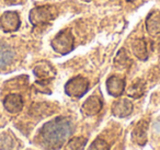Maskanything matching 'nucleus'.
<instances>
[{
    "label": "nucleus",
    "mask_w": 160,
    "mask_h": 150,
    "mask_svg": "<svg viewBox=\"0 0 160 150\" xmlns=\"http://www.w3.org/2000/svg\"><path fill=\"white\" fill-rule=\"evenodd\" d=\"M71 134L70 122L62 117L49 121L40 129L38 141L46 150H56L62 147Z\"/></svg>",
    "instance_id": "f257e3e1"
},
{
    "label": "nucleus",
    "mask_w": 160,
    "mask_h": 150,
    "mask_svg": "<svg viewBox=\"0 0 160 150\" xmlns=\"http://www.w3.org/2000/svg\"><path fill=\"white\" fill-rule=\"evenodd\" d=\"M52 47L56 53L62 55L70 53L73 49V35L69 29L60 31L52 41Z\"/></svg>",
    "instance_id": "f03ea898"
},
{
    "label": "nucleus",
    "mask_w": 160,
    "mask_h": 150,
    "mask_svg": "<svg viewBox=\"0 0 160 150\" xmlns=\"http://www.w3.org/2000/svg\"><path fill=\"white\" fill-rule=\"evenodd\" d=\"M54 18V11L49 6H41L36 7L30 11L29 20L34 27L45 25L52 21Z\"/></svg>",
    "instance_id": "7ed1b4c3"
},
{
    "label": "nucleus",
    "mask_w": 160,
    "mask_h": 150,
    "mask_svg": "<svg viewBox=\"0 0 160 150\" xmlns=\"http://www.w3.org/2000/svg\"><path fill=\"white\" fill-rule=\"evenodd\" d=\"M89 89V82L86 78L80 77V76H77V77L70 79L65 86V91L66 93L69 95V97L72 98H80L82 97L86 92Z\"/></svg>",
    "instance_id": "20e7f679"
},
{
    "label": "nucleus",
    "mask_w": 160,
    "mask_h": 150,
    "mask_svg": "<svg viewBox=\"0 0 160 150\" xmlns=\"http://www.w3.org/2000/svg\"><path fill=\"white\" fill-rule=\"evenodd\" d=\"M20 24V17L16 11H7L0 17V29L6 33L17 31Z\"/></svg>",
    "instance_id": "39448f33"
},
{
    "label": "nucleus",
    "mask_w": 160,
    "mask_h": 150,
    "mask_svg": "<svg viewBox=\"0 0 160 150\" xmlns=\"http://www.w3.org/2000/svg\"><path fill=\"white\" fill-rule=\"evenodd\" d=\"M14 51L9 44L0 41V71L12 64L14 59Z\"/></svg>",
    "instance_id": "423d86ee"
},
{
    "label": "nucleus",
    "mask_w": 160,
    "mask_h": 150,
    "mask_svg": "<svg viewBox=\"0 0 160 150\" xmlns=\"http://www.w3.org/2000/svg\"><path fill=\"white\" fill-rule=\"evenodd\" d=\"M3 106H5L8 112L14 114V113H18L22 110L23 100H22V98H21V95L16 94V93L9 94L3 100Z\"/></svg>",
    "instance_id": "0eeeda50"
},
{
    "label": "nucleus",
    "mask_w": 160,
    "mask_h": 150,
    "mask_svg": "<svg viewBox=\"0 0 160 150\" xmlns=\"http://www.w3.org/2000/svg\"><path fill=\"white\" fill-rule=\"evenodd\" d=\"M133 111V103L127 99H122L116 101L112 106V112L115 116L125 117L128 116Z\"/></svg>",
    "instance_id": "6e6552de"
},
{
    "label": "nucleus",
    "mask_w": 160,
    "mask_h": 150,
    "mask_svg": "<svg viewBox=\"0 0 160 150\" xmlns=\"http://www.w3.org/2000/svg\"><path fill=\"white\" fill-rule=\"evenodd\" d=\"M108 92L113 97H120L125 89V80L118 77H111L107 81Z\"/></svg>",
    "instance_id": "1a4fd4ad"
},
{
    "label": "nucleus",
    "mask_w": 160,
    "mask_h": 150,
    "mask_svg": "<svg viewBox=\"0 0 160 150\" xmlns=\"http://www.w3.org/2000/svg\"><path fill=\"white\" fill-rule=\"evenodd\" d=\"M146 29L152 35L160 34V11H152L146 19Z\"/></svg>",
    "instance_id": "9d476101"
},
{
    "label": "nucleus",
    "mask_w": 160,
    "mask_h": 150,
    "mask_svg": "<svg viewBox=\"0 0 160 150\" xmlns=\"http://www.w3.org/2000/svg\"><path fill=\"white\" fill-rule=\"evenodd\" d=\"M102 108V102L98 97H90L83 103L82 111L87 115H96Z\"/></svg>",
    "instance_id": "9b49d317"
},
{
    "label": "nucleus",
    "mask_w": 160,
    "mask_h": 150,
    "mask_svg": "<svg viewBox=\"0 0 160 150\" xmlns=\"http://www.w3.org/2000/svg\"><path fill=\"white\" fill-rule=\"evenodd\" d=\"M132 51H133L134 55L139 58V59L145 60L147 58V56H148L146 43H145V41L142 38H137V40H135L132 43Z\"/></svg>",
    "instance_id": "f8f14e48"
},
{
    "label": "nucleus",
    "mask_w": 160,
    "mask_h": 150,
    "mask_svg": "<svg viewBox=\"0 0 160 150\" xmlns=\"http://www.w3.org/2000/svg\"><path fill=\"white\" fill-rule=\"evenodd\" d=\"M34 73L38 76V78H41L42 80H48L49 78H52L53 76V69L48 64H43L38 65L34 69Z\"/></svg>",
    "instance_id": "ddd939ff"
},
{
    "label": "nucleus",
    "mask_w": 160,
    "mask_h": 150,
    "mask_svg": "<svg viewBox=\"0 0 160 150\" xmlns=\"http://www.w3.org/2000/svg\"><path fill=\"white\" fill-rule=\"evenodd\" d=\"M86 143V140L83 138H73L68 143L66 150H82L83 146Z\"/></svg>",
    "instance_id": "4468645a"
},
{
    "label": "nucleus",
    "mask_w": 160,
    "mask_h": 150,
    "mask_svg": "<svg viewBox=\"0 0 160 150\" xmlns=\"http://www.w3.org/2000/svg\"><path fill=\"white\" fill-rule=\"evenodd\" d=\"M128 94L131 97L138 98L142 94V82H137V83H133L131 87V89L128 90Z\"/></svg>",
    "instance_id": "2eb2a0df"
},
{
    "label": "nucleus",
    "mask_w": 160,
    "mask_h": 150,
    "mask_svg": "<svg viewBox=\"0 0 160 150\" xmlns=\"http://www.w3.org/2000/svg\"><path fill=\"white\" fill-rule=\"evenodd\" d=\"M109 146L102 139H97L91 143V146L89 147V150H108Z\"/></svg>",
    "instance_id": "dca6fc26"
},
{
    "label": "nucleus",
    "mask_w": 160,
    "mask_h": 150,
    "mask_svg": "<svg viewBox=\"0 0 160 150\" xmlns=\"http://www.w3.org/2000/svg\"><path fill=\"white\" fill-rule=\"evenodd\" d=\"M126 62H131V60H129V57L127 56L126 52L125 51H121L120 53L118 54V56H116V59H115V62L118 65H121V66H126Z\"/></svg>",
    "instance_id": "f3484780"
},
{
    "label": "nucleus",
    "mask_w": 160,
    "mask_h": 150,
    "mask_svg": "<svg viewBox=\"0 0 160 150\" xmlns=\"http://www.w3.org/2000/svg\"><path fill=\"white\" fill-rule=\"evenodd\" d=\"M126 1H128V2H133V1H135V0H126Z\"/></svg>",
    "instance_id": "a211bd4d"
},
{
    "label": "nucleus",
    "mask_w": 160,
    "mask_h": 150,
    "mask_svg": "<svg viewBox=\"0 0 160 150\" xmlns=\"http://www.w3.org/2000/svg\"><path fill=\"white\" fill-rule=\"evenodd\" d=\"M86 1H92V0H86Z\"/></svg>",
    "instance_id": "6ab92c4d"
}]
</instances>
